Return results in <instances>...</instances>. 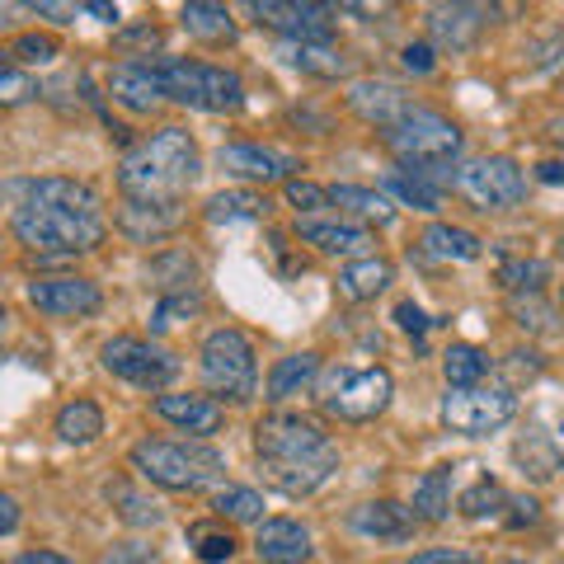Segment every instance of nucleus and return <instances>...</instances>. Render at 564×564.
<instances>
[{
    "label": "nucleus",
    "mask_w": 564,
    "mask_h": 564,
    "mask_svg": "<svg viewBox=\"0 0 564 564\" xmlns=\"http://www.w3.org/2000/svg\"><path fill=\"white\" fill-rule=\"evenodd\" d=\"M14 236L39 254H85L104 240V212L99 193L76 180H33L24 184V198L14 203Z\"/></svg>",
    "instance_id": "nucleus-1"
},
{
    "label": "nucleus",
    "mask_w": 564,
    "mask_h": 564,
    "mask_svg": "<svg viewBox=\"0 0 564 564\" xmlns=\"http://www.w3.org/2000/svg\"><path fill=\"white\" fill-rule=\"evenodd\" d=\"M198 180V147L184 128H161L128 151V161L118 170V188L141 203H170Z\"/></svg>",
    "instance_id": "nucleus-2"
},
{
    "label": "nucleus",
    "mask_w": 564,
    "mask_h": 564,
    "mask_svg": "<svg viewBox=\"0 0 564 564\" xmlns=\"http://www.w3.org/2000/svg\"><path fill=\"white\" fill-rule=\"evenodd\" d=\"M386 147L400 155L404 170H419L433 184H452V161L462 155V128L437 109H410L386 128Z\"/></svg>",
    "instance_id": "nucleus-3"
},
{
    "label": "nucleus",
    "mask_w": 564,
    "mask_h": 564,
    "mask_svg": "<svg viewBox=\"0 0 564 564\" xmlns=\"http://www.w3.org/2000/svg\"><path fill=\"white\" fill-rule=\"evenodd\" d=\"M132 466H137L141 480H151L161 489L193 494V489H207V485L221 480L226 456L212 452V447H198V443H165V437H147V443L132 447Z\"/></svg>",
    "instance_id": "nucleus-4"
},
{
    "label": "nucleus",
    "mask_w": 564,
    "mask_h": 564,
    "mask_svg": "<svg viewBox=\"0 0 564 564\" xmlns=\"http://www.w3.org/2000/svg\"><path fill=\"white\" fill-rule=\"evenodd\" d=\"M161 95L174 104H188V109H203V113H236L245 104V85L236 70H226V66L165 57L161 62Z\"/></svg>",
    "instance_id": "nucleus-5"
},
{
    "label": "nucleus",
    "mask_w": 564,
    "mask_h": 564,
    "mask_svg": "<svg viewBox=\"0 0 564 564\" xmlns=\"http://www.w3.org/2000/svg\"><path fill=\"white\" fill-rule=\"evenodd\" d=\"M198 372L212 395L245 404L259 395V362H254V344L240 329H212L198 352Z\"/></svg>",
    "instance_id": "nucleus-6"
},
{
    "label": "nucleus",
    "mask_w": 564,
    "mask_h": 564,
    "mask_svg": "<svg viewBox=\"0 0 564 564\" xmlns=\"http://www.w3.org/2000/svg\"><path fill=\"white\" fill-rule=\"evenodd\" d=\"M254 452H259V462H273V466H325V462L339 466V452H334L329 433L315 419H302V414L259 419Z\"/></svg>",
    "instance_id": "nucleus-7"
},
{
    "label": "nucleus",
    "mask_w": 564,
    "mask_h": 564,
    "mask_svg": "<svg viewBox=\"0 0 564 564\" xmlns=\"http://www.w3.org/2000/svg\"><path fill=\"white\" fill-rule=\"evenodd\" d=\"M452 184L480 212H503V207L522 203L527 174L513 155H480V161H466L462 170H452Z\"/></svg>",
    "instance_id": "nucleus-8"
},
{
    "label": "nucleus",
    "mask_w": 564,
    "mask_h": 564,
    "mask_svg": "<svg viewBox=\"0 0 564 564\" xmlns=\"http://www.w3.org/2000/svg\"><path fill=\"white\" fill-rule=\"evenodd\" d=\"M391 395H395V381L386 367H344V372H334L325 391V414L344 423H367L391 404Z\"/></svg>",
    "instance_id": "nucleus-9"
},
{
    "label": "nucleus",
    "mask_w": 564,
    "mask_h": 564,
    "mask_svg": "<svg viewBox=\"0 0 564 564\" xmlns=\"http://www.w3.org/2000/svg\"><path fill=\"white\" fill-rule=\"evenodd\" d=\"M99 362L109 367L113 377L141 386V391H165V386L180 377V358L165 348V344H151V339H132V334H118L99 348Z\"/></svg>",
    "instance_id": "nucleus-10"
},
{
    "label": "nucleus",
    "mask_w": 564,
    "mask_h": 564,
    "mask_svg": "<svg viewBox=\"0 0 564 564\" xmlns=\"http://www.w3.org/2000/svg\"><path fill=\"white\" fill-rule=\"evenodd\" d=\"M513 419H518V395L508 386H470V391H452L443 400V423L462 437L499 433Z\"/></svg>",
    "instance_id": "nucleus-11"
},
{
    "label": "nucleus",
    "mask_w": 564,
    "mask_h": 564,
    "mask_svg": "<svg viewBox=\"0 0 564 564\" xmlns=\"http://www.w3.org/2000/svg\"><path fill=\"white\" fill-rule=\"evenodd\" d=\"M250 14L263 29L288 33V43H329L334 6H296V0H254Z\"/></svg>",
    "instance_id": "nucleus-12"
},
{
    "label": "nucleus",
    "mask_w": 564,
    "mask_h": 564,
    "mask_svg": "<svg viewBox=\"0 0 564 564\" xmlns=\"http://www.w3.org/2000/svg\"><path fill=\"white\" fill-rule=\"evenodd\" d=\"M29 306L57 315V321H70V315H95L104 306V292L90 278H39L29 282Z\"/></svg>",
    "instance_id": "nucleus-13"
},
{
    "label": "nucleus",
    "mask_w": 564,
    "mask_h": 564,
    "mask_svg": "<svg viewBox=\"0 0 564 564\" xmlns=\"http://www.w3.org/2000/svg\"><path fill=\"white\" fill-rule=\"evenodd\" d=\"M109 95L122 104V109H132V113H151L155 104H161V62H118L109 70Z\"/></svg>",
    "instance_id": "nucleus-14"
},
{
    "label": "nucleus",
    "mask_w": 564,
    "mask_h": 564,
    "mask_svg": "<svg viewBox=\"0 0 564 564\" xmlns=\"http://www.w3.org/2000/svg\"><path fill=\"white\" fill-rule=\"evenodd\" d=\"M217 161H221L226 174H236V180H254V184H278V180H288V174L296 170L292 155L269 151V147H250V141L221 147Z\"/></svg>",
    "instance_id": "nucleus-15"
},
{
    "label": "nucleus",
    "mask_w": 564,
    "mask_h": 564,
    "mask_svg": "<svg viewBox=\"0 0 564 564\" xmlns=\"http://www.w3.org/2000/svg\"><path fill=\"white\" fill-rule=\"evenodd\" d=\"M348 527L358 536H367V541H410L419 518H414V508H404L395 499H377V503H358V508H352Z\"/></svg>",
    "instance_id": "nucleus-16"
},
{
    "label": "nucleus",
    "mask_w": 564,
    "mask_h": 564,
    "mask_svg": "<svg viewBox=\"0 0 564 564\" xmlns=\"http://www.w3.org/2000/svg\"><path fill=\"white\" fill-rule=\"evenodd\" d=\"M348 109L358 113V118H367V122H377V128L386 132L391 122H400L404 113H410L414 104L391 80H352L348 85Z\"/></svg>",
    "instance_id": "nucleus-17"
},
{
    "label": "nucleus",
    "mask_w": 564,
    "mask_h": 564,
    "mask_svg": "<svg viewBox=\"0 0 564 564\" xmlns=\"http://www.w3.org/2000/svg\"><path fill=\"white\" fill-rule=\"evenodd\" d=\"M489 6H433L429 10V33L437 47L447 52H466L475 39H480V29L489 24Z\"/></svg>",
    "instance_id": "nucleus-18"
},
{
    "label": "nucleus",
    "mask_w": 564,
    "mask_h": 564,
    "mask_svg": "<svg viewBox=\"0 0 564 564\" xmlns=\"http://www.w3.org/2000/svg\"><path fill=\"white\" fill-rule=\"evenodd\" d=\"M155 414L188 437H212L226 423V410L212 395H155Z\"/></svg>",
    "instance_id": "nucleus-19"
},
{
    "label": "nucleus",
    "mask_w": 564,
    "mask_h": 564,
    "mask_svg": "<svg viewBox=\"0 0 564 564\" xmlns=\"http://www.w3.org/2000/svg\"><path fill=\"white\" fill-rule=\"evenodd\" d=\"M296 236H302L306 245H315L321 254H358L367 259V245H372V236H367V226L358 221H334V217H302L296 221Z\"/></svg>",
    "instance_id": "nucleus-20"
},
{
    "label": "nucleus",
    "mask_w": 564,
    "mask_h": 564,
    "mask_svg": "<svg viewBox=\"0 0 564 564\" xmlns=\"http://www.w3.org/2000/svg\"><path fill=\"white\" fill-rule=\"evenodd\" d=\"M254 551L263 564H306L311 560V532L292 518H269V522H259Z\"/></svg>",
    "instance_id": "nucleus-21"
},
{
    "label": "nucleus",
    "mask_w": 564,
    "mask_h": 564,
    "mask_svg": "<svg viewBox=\"0 0 564 564\" xmlns=\"http://www.w3.org/2000/svg\"><path fill=\"white\" fill-rule=\"evenodd\" d=\"M184 221V203L180 198H170V203H141V198H128L118 207V226L128 231L132 240H161V236H170L174 226Z\"/></svg>",
    "instance_id": "nucleus-22"
},
{
    "label": "nucleus",
    "mask_w": 564,
    "mask_h": 564,
    "mask_svg": "<svg viewBox=\"0 0 564 564\" xmlns=\"http://www.w3.org/2000/svg\"><path fill=\"white\" fill-rule=\"evenodd\" d=\"M315 377H321V358H315V352H292V358H278L273 362L269 386H263V391H269L273 404H282V400L302 395Z\"/></svg>",
    "instance_id": "nucleus-23"
},
{
    "label": "nucleus",
    "mask_w": 564,
    "mask_h": 564,
    "mask_svg": "<svg viewBox=\"0 0 564 564\" xmlns=\"http://www.w3.org/2000/svg\"><path fill=\"white\" fill-rule=\"evenodd\" d=\"M329 203L339 207V212H348V217L377 221V226H386V221L395 217V203L386 198V193H377V188H362V184H334L329 188Z\"/></svg>",
    "instance_id": "nucleus-24"
},
{
    "label": "nucleus",
    "mask_w": 564,
    "mask_h": 564,
    "mask_svg": "<svg viewBox=\"0 0 564 564\" xmlns=\"http://www.w3.org/2000/svg\"><path fill=\"white\" fill-rule=\"evenodd\" d=\"M391 278H395L391 263L377 259V254H367V259H352L348 269L339 273V292L352 296V302H367V296H377V292L391 288Z\"/></svg>",
    "instance_id": "nucleus-25"
},
{
    "label": "nucleus",
    "mask_w": 564,
    "mask_h": 564,
    "mask_svg": "<svg viewBox=\"0 0 564 564\" xmlns=\"http://www.w3.org/2000/svg\"><path fill=\"white\" fill-rule=\"evenodd\" d=\"M282 57H288V66L306 70V76H325V80L348 70V57L334 43H282Z\"/></svg>",
    "instance_id": "nucleus-26"
},
{
    "label": "nucleus",
    "mask_w": 564,
    "mask_h": 564,
    "mask_svg": "<svg viewBox=\"0 0 564 564\" xmlns=\"http://www.w3.org/2000/svg\"><path fill=\"white\" fill-rule=\"evenodd\" d=\"M180 24L188 39H203V43H226L236 39V24H231V10L226 6H207V0H193V6L180 10Z\"/></svg>",
    "instance_id": "nucleus-27"
},
{
    "label": "nucleus",
    "mask_w": 564,
    "mask_h": 564,
    "mask_svg": "<svg viewBox=\"0 0 564 564\" xmlns=\"http://www.w3.org/2000/svg\"><path fill=\"white\" fill-rule=\"evenodd\" d=\"M414 518L419 522H447L452 518V470L437 466L414 485Z\"/></svg>",
    "instance_id": "nucleus-28"
},
{
    "label": "nucleus",
    "mask_w": 564,
    "mask_h": 564,
    "mask_svg": "<svg viewBox=\"0 0 564 564\" xmlns=\"http://www.w3.org/2000/svg\"><path fill=\"white\" fill-rule=\"evenodd\" d=\"M423 250H429L433 259H456V263H470V259H480V236H470L466 226H447V221H437L423 231Z\"/></svg>",
    "instance_id": "nucleus-29"
},
{
    "label": "nucleus",
    "mask_w": 564,
    "mask_h": 564,
    "mask_svg": "<svg viewBox=\"0 0 564 564\" xmlns=\"http://www.w3.org/2000/svg\"><path fill=\"white\" fill-rule=\"evenodd\" d=\"M443 377L452 391H470V386H480L489 377V352L475 344H452L443 352Z\"/></svg>",
    "instance_id": "nucleus-30"
},
{
    "label": "nucleus",
    "mask_w": 564,
    "mask_h": 564,
    "mask_svg": "<svg viewBox=\"0 0 564 564\" xmlns=\"http://www.w3.org/2000/svg\"><path fill=\"white\" fill-rule=\"evenodd\" d=\"M99 433H104V414H99L95 400H70V404H62V414H57V437H62V443L85 447V443H95Z\"/></svg>",
    "instance_id": "nucleus-31"
},
{
    "label": "nucleus",
    "mask_w": 564,
    "mask_h": 564,
    "mask_svg": "<svg viewBox=\"0 0 564 564\" xmlns=\"http://www.w3.org/2000/svg\"><path fill=\"white\" fill-rule=\"evenodd\" d=\"M147 278L161 288L165 296H180V292H193V278H198V263H193L188 250H170V254H155Z\"/></svg>",
    "instance_id": "nucleus-32"
},
{
    "label": "nucleus",
    "mask_w": 564,
    "mask_h": 564,
    "mask_svg": "<svg viewBox=\"0 0 564 564\" xmlns=\"http://www.w3.org/2000/svg\"><path fill=\"white\" fill-rule=\"evenodd\" d=\"M386 193H395V198L404 207H414V212H437V207H443V193H437V184L423 180L419 170H404V165L386 174Z\"/></svg>",
    "instance_id": "nucleus-33"
},
{
    "label": "nucleus",
    "mask_w": 564,
    "mask_h": 564,
    "mask_svg": "<svg viewBox=\"0 0 564 564\" xmlns=\"http://www.w3.org/2000/svg\"><path fill=\"white\" fill-rule=\"evenodd\" d=\"M269 212V198H259L250 188H231V193H217V198L207 203V221H254Z\"/></svg>",
    "instance_id": "nucleus-34"
},
{
    "label": "nucleus",
    "mask_w": 564,
    "mask_h": 564,
    "mask_svg": "<svg viewBox=\"0 0 564 564\" xmlns=\"http://www.w3.org/2000/svg\"><path fill=\"white\" fill-rule=\"evenodd\" d=\"M212 508H217V518H231V522H263V499L254 489H221Z\"/></svg>",
    "instance_id": "nucleus-35"
},
{
    "label": "nucleus",
    "mask_w": 564,
    "mask_h": 564,
    "mask_svg": "<svg viewBox=\"0 0 564 564\" xmlns=\"http://www.w3.org/2000/svg\"><path fill=\"white\" fill-rule=\"evenodd\" d=\"M188 541H193V551H198L203 564H226L236 555V536L231 532H217V527H188Z\"/></svg>",
    "instance_id": "nucleus-36"
},
{
    "label": "nucleus",
    "mask_w": 564,
    "mask_h": 564,
    "mask_svg": "<svg viewBox=\"0 0 564 564\" xmlns=\"http://www.w3.org/2000/svg\"><path fill=\"white\" fill-rule=\"evenodd\" d=\"M109 499L118 503V518L128 527H155L161 522V508H155L151 499H141V494H132L128 485H109Z\"/></svg>",
    "instance_id": "nucleus-37"
},
{
    "label": "nucleus",
    "mask_w": 564,
    "mask_h": 564,
    "mask_svg": "<svg viewBox=\"0 0 564 564\" xmlns=\"http://www.w3.org/2000/svg\"><path fill=\"white\" fill-rule=\"evenodd\" d=\"M518 462L536 475V480H551L555 466H560V452L555 447H545V437L541 433H527L522 443H518Z\"/></svg>",
    "instance_id": "nucleus-38"
},
{
    "label": "nucleus",
    "mask_w": 564,
    "mask_h": 564,
    "mask_svg": "<svg viewBox=\"0 0 564 564\" xmlns=\"http://www.w3.org/2000/svg\"><path fill=\"white\" fill-rule=\"evenodd\" d=\"M456 508H462L466 518H489V513H499V508H503V489L485 475V480H475L462 499H456Z\"/></svg>",
    "instance_id": "nucleus-39"
},
{
    "label": "nucleus",
    "mask_w": 564,
    "mask_h": 564,
    "mask_svg": "<svg viewBox=\"0 0 564 564\" xmlns=\"http://www.w3.org/2000/svg\"><path fill=\"white\" fill-rule=\"evenodd\" d=\"M499 278H503L513 292H532V296H536V292H541V282L551 278V269H545L541 259H508L503 269H499Z\"/></svg>",
    "instance_id": "nucleus-40"
},
{
    "label": "nucleus",
    "mask_w": 564,
    "mask_h": 564,
    "mask_svg": "<svg viewBox=\"0 0 564 564\" xmlns=\"http://www.w3.org/2000/svg\"><path fill=\"white\" fill-rule=\"evenodd\" d=\"M288 203L296 212H306V217H321V212L329 207V188L306 184V180H288Z\"/></svg>",
    "instance_id": "nucleus-41"
},
{
    "label": "nucleus",
    "mask_w": 564,
    "mask_h": 564,
    "mask_svg": "<svg viewBox=\"0 0 564 564\" xmlns=\"http://www.w3.org/2000/svg\"><path fill=\"white\" fill-rule=\"evenodd\" d=\"M203 306V296L198 292H180V296H165L161 306H155V315H151V329L155 334H165L170 325H174V315H193Z\"/></svg>",
    "instance_id": "nucleus-42"
},
{
    "label": "nucleus",
    "mask_w": 564,
    "mask_h": 564,
    "mask_svg": "<svg viewBox=\"0 0 564 564\" xmlns=\"http://www.w3.org/2000/svg\"><path fill=\"white\" fill-rule=\"evenodd\" d=\"M532 62H536L551 80H564V29L551 33V39H541V43L532 47Z\"/></svg>",
    "instance_id": "nucleus-43"
},
{
    "label": "nucleus",
    "mask_w": 564,
    "mask_h": 564,
    "mask_svg": "<svg viewBox=\"0 0 564 564\" xmlns=\"http://www.w3.org/2000/svg\"><path fill=\"white\" fill-rule=\"evenodd\" d=\"M33 95H39L33 76H24V70H14V66H0V104H24Z\"/></svg>",
    "instance_id": "nucleus-44"
},
{
    "label": "nucleus",
    "mask_w": 564,
    "mask_h": 564,
    "mask_svg": "<svg viewBox=\"0 0 564 564\" xmlns=\"http://www.w3.org/2000/svg\"><path fill=\"white\" fill-rule=\"evenodd\" d=\"M104 564H161V555L147 541H118L104 551Z\"/></svg>",
    "instance_id": "nucleus-45"
},
{
    "label": "nucleus",
    "mask_w": 564,
    "mask_h": 564,
    "mask_svg": "<svg viewBox=\"0 0 564 564\" xmlns=\"http://www.w3.org/2000/svg\"><path fill=\"white\" fill-rule=\"evenodd\" d=\"M14 52H20L24 62H52V57H57V43H52V39H39V33H24V39L14 43Z\"/></svg>",
    "instance_id": "nucleus-46"
},
{
    "label": "nucleus",
    "mask_w": 564,
    "mask_h": 564,
    "mask_svg": "<svg viewBox=\"0 0 564 564\" xmlns=\"http://www.w3.org/2000/svg\"><path fill=\"white\" fill-rule=\"evenodd\" d=\"M400 62H404V70H414V76H429V70L437 66V62H433V47H429V43H410V47L400 52Z\"/></svg>",
    "instance_id": "nucleus-47"
},
{
    "label": "nucleus",
    "mask_w": 564,
    "mask_h": 564,
    "mask_svg": "<svg viewBox=\"0 0 564 564\" xmlns=\"http://www.w3.org/2000/svg\"><path fill=\"white\" fill-rule=\"evenodd\" d=\"M410 564H480L470 551H452V545H437V551H423V555H414Z\"/></svg>",
    "instance_id": "nucleus-48"
},
{
    "label": "nucleus",
    "mask_w": 564,
    "mask_h": 564,
    "mask_svg": "<svg viewBox=\"0 0 564 564\" xmlns=\"http://www.w3.org/2000/svg\"><path fill=\"white\" fill-rule=\"evenodd\" d=\"M395 325H400L404 334H423V329H429V315H423L414 302H400V306H395Z\"/></svg>",
    "instance_id": "nucleus-49"
},
{
    "label": "nucleus",
    "mask_w": 564,
    "mask_h": 564,
    "mask_svg": "<svg viewBox=\"0 0 564 564\" xmlns=\"http://www.w3.org/2000/svg\"><path fill=\"white\" fill-rule=\"evenodd\" d=\"M29 10L33 14H47V20H57V24H70L80 14V6H57V0H33Z\"/></svg>",
    "instance_id": "nucleus-50"
},
{
    "label": "nucleus",
    "mask_w": 564,
    "mask_h": 564,
    "mask_svg": "<svg viewBox=\"0 0 564 564\" xmlns=\"http://www.w3.org/2000/svg\"><path fill=\"white\" fill-rule=\"evenodd\" d=\"M14 527H20V503H14L10 494H0V536L14 532Z\"/></svg>",
    "instance_id": "nucleus-51"
},
{
    "label": "nucleus",
    "mask_w": 564,
    "mask_h": 564,
    "mask_svg": "<svg viewBox=\"0 0 564 564\" xmlns=\"http://www.w3.org/2000/svg\"><path fill=\"white\" fill-rule=\"evenodd\" d=\"M10 564H76V560H66L57 551H24V555H14Z\"/></svg>",
    "instance_id": "nucleus-52"
},
{
    "label": "nucleus",
    "mask_w": 564,
    "mask_h": 564,
    "mask_svg": "<svg viewBox=\"0 0 564 564\" xmlns=\"http://www.w3.org/2000/svg\"><path fill=\"white\" fill-rule=\"evenodd\" d=\"M536 180L541 184H564V161H541L536 165Z\"/></svg>",
    "instance_id": "nucleus-53"
},
{
    "label": "nucleus",
    "mask_w": 564,
    "mask_h": 564,
    "mask_svg": "<svg viewBox=\"0 0 564 564\" xmlns=\"http://www.w3.org/2000/svg\"><path fill=\"white\" fill-rule=\"evenodd\" d=\"M80 14H95V20H118V6H109V0H90V6H80Z\"/></svg>",
    "instance_id": "nucleus-54"
},
{
    "label": "nucleus",
    "mask_w": 564,
    "mask_h": 564,
    "mask_svg": "<svg viewBox=\"0 0 564 564\" xmlns=\"http://www.w3.org/2000/svg\"><path fill=\"white\" fill-rule=\"evenodd\" d=\"M513 527H522V522H536V499H513Z\"/></svg>",
    "instance_id": "nucleus-55"
},
{
    "label": "nucleus",
    "mask_w": 564,
    "mask_h": 564,
    "mask_svg": "<svg viewBox=\"0 0 564 564\" xmlns=\"http://www.w3.org/2000/svg\"><path fill=\"white\" fill-rule=\"evenodd\" d=\"M555 452H564V419H560V433H555Z\"/></svg>",
    "instance_id": "nucleus-56"
},
{
    "label": "nucleus",
    "mask_w": 564,
    "mask_h": 564,
    "mask_svg": "<svg viewBox=\"0 0 564 564\" xmlns=\"http://www.w3.org/2000/svg\"><path fill=\"white\" fill-rule=\"evenodd\" d=\"M6 325H10V315H6V306H0V334H6Z\"/></svg>",
    "instance_id": "nucleus-57"
},
{
    "label": "nucleus",
    "mask_w": 564,
    "mask_h": 564,
    "mask_svg": "<svg viewBox=\"0 0 564 564\" xmlns=\"http://www.w3.org/2000/svg\"><path fill=\"white\" fill-rule=\"evenodd\" d=\"M503 564H522V560H503Z\"/></svg>",
    "instance_id": "nucleus-58"
},
{
    "label": "nucleus",
    "mask_w": 564,
    "mask_h": 564,
    "mask_svg": "<svg viewBox=\"0 0 564 564\" xmlns=\"http://www.w3.org/2000/svg\"><path fill=\"white\" fill-rule=\"evenodd\" d=\"M560 250H564V236H560Z\"/></svg>",
    "instance_id": "nucleus-59"
}]
</instances>
